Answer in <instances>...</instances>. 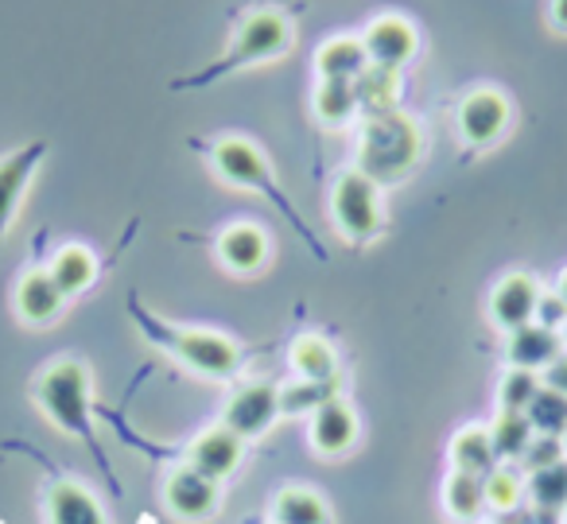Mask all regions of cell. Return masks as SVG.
Here are the masks:
<instances>
[{
	"label": "cell",
	"instance_id": "cell-1",
	"mask_svg": "<svg viewBox=\"0 0 567 524\" xmlns=\"http://www.w3.org/2000/svg\"><path fill=\"white\" fill-rule=\"evenodd\" d=\"M32 397L40 404V412L55 423L59 431H71V435L94 443V428H90V412H94V377L90 366L79 358H55L32 384Z\"/></svg>",
	"mask_w": 567,
	"mask_h": 524
},
{
	"label": "cell",
	"instance_id": "cell-2",
	"mask_svg": "<svg viewBox=\"0 0 567 524\" xmlns=\"http://www.w3.org/2000/svg\"><path fill=\"white\" fill-rule=\"evenodd\" d=\"M424 152V136L420 125L404 113H381L370 117L362 129V144H358V172L370 175L373 183H396L420 164Z\"/></svg>",
	"mask_w": 567,
	"mask_h": 524
},
{
	"label": "cell",
	"instance_id": "cell-3",
	"mask_svg": "<svg viewBox=\"0 0 567 524\" xmlns=\"http://www.w3.org/2000/svg\"><path fill=\"white\" fill-rule=\"evenodd\" d=\"M288 51H292V24L272 9L249 12V17L237 24L234 43H229L226 55H221L214 66H206V71L190 82L221 79V74H234V71H241V66H257V63H268V59H280V55H288Z\"/></svg>",
	"mask_w": 567,
	"mask_h": 524
},
{
	"label": "cell",
	"instance_id": "cell-4",
	"mask_svg": "<svg viewBox=\"0 0 567 524\" xmlns=\"http://www.w3.org/2000/svg\"><path fill=\"white\" fill-rule=\"evenodd\" d=\"M331 218L347 242H354V245L373 242V237L381 234V226H385L381 187L370 175L358 172V167L339 175V183H334V191H331Z\"/></svg>",
	"mask_w": 567,
	"mask_h": 524
},
{
	"label": "cell",
	"instance_id": "cell-5",
	"mask_svg": "<svg viewBox=\"0 0 567 524\" xmlns=\"http://www.w3.org/2000/svg\"><path fill=\"white\" fill-rule=\"evenodd\" d=\"M159 346L175 353L183 366H190L203 377H234L237 366H241V350L229 335H218V330H172L159 327L156 330Z\"/></svg>",
	"mask_w": 567,
	"mask_h": 524
},
{
	"label": "cell",
	"instance_id": "cell-6",
	"mask_svg": "<svg viewBox=\"0 0 567 524\" xmlns=\"http://www.w3.org/2000/svg\"><path fill=\"white\" fill-rule=\"evenodd\" d=\"M214 167H218V175L226 183H234V187H241V191H260V195H268L276 206L288 210V198L272 187V172H268L265 152L252 141H245V136H226V141H218L214 144Z\"/></svg>",
	"mask_w": 567,
	"mask_h": 524
},
{
	"label": "cell",
	"instance_id": "cell-7",
	"mask_svg": "<svg viewBox=\"0 0 567 524\" xmlns=\"http://www.w3.org/2000/svg\"><path fill=\"white\" fill-rule=\"evenodd\" d=\"M509 129V97L494 86H478L458 102V136L466 148H489Z\"/></svg>",
	"mask_w": 567,
	"mask_h": 524
},
{
	"label": "cell",
	"instance_id": "cell-8",
	"mask_svg": "<svg viewBox=\"0 0 567 524\" xmlns=\"http://www.w3.org/2000/svg\"><path fill=\"white\" fill-rule=\"evenodd\" d=\"M276 420H280V389L268 381L241 384V389L229 397L226 412H221V423H226L234 435H241L245 443L260 439Z\"/></svg>",
	"mask_w": 567,
	"mask_h": 524
},
{
	"label": "cell",
	"instance_id": "cell-9",
	"mask_svg": "<svg viewBox=\"0 0 567 524\" xmlns=\"http://www.w3.org/2000/svg\"><path fill=\"white\" fill-rule=\"evenodd\" d=\"M218 501H221V485L210 482V477H203L198 470L175 466L172 474H167L164 505H167V513H172L175 521H183V524L206 521V516H214Z\"/></svg>",
	"mask_w": 567,
	"mask_h": 524
},
{
	"label": "cell",
	"instance_id": "cell-10",
	"mask_svg": "<svg viewBox=\"0 0 567 524\" xmlns=\"http://www.w3.org/2000/svg\"><path fill=\"white\" fill-rule=\"evenodd\" d=\"M540 284H536V276L528 273H509L502 276V280L494 284V291H489V319H494V327L502 330H520L528 327V322L536 319V304H540Z\"/></svg>",
	"mask_w": 567,
	"mask_h": 524
},
{
	"label": "cell",
	"instance_id": "cell-11",
	"mask_svg": "<svg viewBox=\"0 0 567 524\" xmlns=\"http://www.w3.org/2000/svg\"><path fill=\"white\" fill-rule=\"evenodd\" d=\"M43 156H48V144L35 141V144H24V148H17L12 156L0 160V242H4V234H9L12 218H17L20 203H24V195H28V183H32V175L40 172Z\"/></svg>",
	"mask_w": 567,
	"mask_h": 524
},
{
	"label": "cell",
	"instance_id": "cell-12",
	"mask_svg": "<svg viewBox=\"0 0 567 524\" xmlns=\"http://www.w3.org/2000/svg\"><path fill=\"white\" fill-rule=\"evenodd\" d=\"M241 454H245V439L234 435L226 423H214V428H206L203 435L190 443L187 466L221 485L237 466H241Z\"/></svg>",
	"mask_w": 567,
	"mask_h": 524
},
{
	"label": "cell",
	"instance_id": "cell-13",
	"mask_svg": "<svg viewBox=\"0 0 567 524\" xmlns=\"http://www.w3.org/2000/svg\"><path fill=\"white\" fill-rule=\"evenodd\" d=\"M362 48L370 66H385V71H401L416 55V28L401 17H378L362 35Z\"/></svg>",
	"mask_w": 567,
	"mask_h": 524
},
{
	"label": "cell",
	"instance_id": "cell-14",
	"mask_svg": "<svg viewBox=\"0 0 567 524\" xmlns=\"http://www.w3.org/2000/svg\"><path fill=\"white\" fill-rule=\"evenodd\" d=\"M358 412L347 404L342 397L327 400L319 412H311V446H316L323 459H339V454H350L358 443Z\"/></svg>",
	"mask_w": 567,
	"mask_h": 524
},
{
	"label": "cell",
	"instance_id": "cell-15",
	"mask_svg": "<svg viewBox=\"0 0 567 524\" xmlns=\"http://www.w3.org/2000/svg\"><path fill=\"white\" fill-rule=\"evenodd\" d=\"M66 296L55 288L48 268H32V273L20 276L17 284V315L28 327H51V322L63 315Z\"/></svg>",
	"mask_w": 567,
	"mask_h": 524
},
{
	"label": "cell",
	"instance_id": "cell-16",
	"mask_svg": "<svg viewBox=\"0 0 567 524\" xmlns=\"http://www.w3.org/2000/svg\"><path fill=\"white\" fill-rule=\"evenodd\" d=\"M214 249H218L221 268H229L234 276H252L268 260V234L252 222H237V226L221 229Z\"/></svg>",
	"mask_w": 567,
	"mask_h": 524
},
{
	"label": "cell",
	"instance_id": "cell-17",
	"mask_svg": "<svg viewBox=\"0 0 567 524\" xmlns=\"http://www.w3.org/2000/svg\"><path fill=\"white\" fill-rule=\"evenodd\" d=\"M559 353H564V338H559V330H548V327H540V322H528V327L513 330L509 346H505L509 366L528 369V373L548 369L551 361H559Z\"/></svg>",
	"mask_w": 567,
	"mask_h": 524
},
{
	"label": "cell",
	"instance_id": "cell-18",
	"mask_svg": "<svg viewBox=\"0 0 567 524\" xmlns=\"http://www.w3.org/2000/svg\"><path fill=\"white\" fill-rule=\"evenodd\" d=\"M48 524H110L105 508L82 482H55L48 493Z\"/></svg>",
	"mask_w": 567,
	"mask_h": 524
},
{
	"label": "cell",
	"instance_id": "cell-19",
	"mask_svg": "<svg viewBox=\"0 0 567 524\" xmlns=\"http://www.w3.org/2000/svg\"><path fill=\"white\" fill-rule=\"evenodd\" d=\"M272 524H331V505L311 485H284L272 497Z\"/></svg>",
	"mask_w": 567,
	"mask_h": 524
},
{
	"label": "cell",
	"instance_id": "cell-20",
	"mask_svg": "<svg viewBox=\"0 0 567 524\" xmlns=\"http://www.w3.org/2000/svg\"><path fill=\"white\" fill-rule=\"evenodd\" d=\"M288 366L300 381H339V353L323 335H300L288 350Z\"/></svg>",
	"mask_w": 567,
	"mask_h": 524
},
{
	"label": "cell",
	"instance_id": "cell-21",
	"mask_svg": "<svg viewBox=\"0 0 567 524\" xmlns=\"http://www.w3.org/2000/svg\"><path fill=\"white\" fill-rule=\"evenodd\" d=\"M451 466H455L458 474L486 477L489 470L497 466L489 428H478V423H466V428H458L455 439H451Z\"/></svg>",
	"mask_w": 567,
	"mask_h": 524
},
{
	"label": "cell",
	"instance_id": "cell-22",
	"mask_svg": "<svg viewBox=\"0 0 567 524\" xmlns=\"http://www.w3.org/2000/svg\"><path fill=\"white\" fill-rule=\"evenodd\" d=\"M365 66H370V59H365L362 40H354V35L327 40L323 48H319V55H316V71H319V79H323V82H354Z\"/></svg>",
	"mask_w": 567,
	"mask_h": 524
},
{
	"label": "cell",
	"instance_id": "cell-23",
	"mask_svg": "<svg viewBox=\"0 0 567 524\" xmlns=\"http://www.w3.org/2000/svg\"><path fill=\"white\" fill-rule=\"evenodd\" d=\"M48 273H51V280H55V288L63 291L66 299H74L97 280V257L86 245H63V249L55 253V260H51Z\"/></svg>",
	"mask_w": 567,
	"mask_h": 524
},
{
	"label": "cell",
	"instance_id": "cell-24",
	"mask_svg": "<svg viewBox=\"0 0 567 524\" xmlns=\"http://www.w3.org/2000/svg\"><path fill=\"white\" fill-rule=\"evenodd\" d=\"M358 110H365L370 117L396 110V94H401V71H385V66H365L354 79Z\"/></svg>",
	"mask_w": 567,
	"mask_h": 524
},
{
	"label": "cell",
	"instance_id": "cell-25",
	"mask_svg": "<svg viewBox=\"0 0 567 524\" xmlns=\"http://www.w3.org/2000/svg\"><path fill=\"white\" fill-rule=\"evenodd\" d=\"M443 508H447V516H451V521H458V524L478 521L482 508H486V490H482V477L451 470L447 482H443Z\"/></svg>",
	"mask_w": 567,
	"mask_h": 524
},
{
	"label": "cell",
	"instance_id": "cell-26",
	"mask_svg": "<svg viewBox=\"0 0 567 524\" xmlns=\"http://www.w3.org/2000/svg\"><path fill=\"white\" fill-rule=\"evenodd\" d=\"M525 497L533 501L536 508H544V513H564L567 508V459L551 462V466H544V470H533V474H528Z\"/></svg>",
	"mask_w": 567,
	"mask_h": 524
},
{
	"label": "cell",
	"instance_id": "cell-27",
	"mask_svg": "<svg viewBox=\"0 0 567 524\" xmlns=\"http://www.w3.org/2000/svg\"><path fill=\"white\" fill-rule=\"evenodd\" d=\"M528 423H533L536 435H551V439H564L567 435V397L548 384H540L533 397V404L525 408Z\"/></svg>",
	"mask_w": 567,
	"mask_h": 524
},
{
	"label": "cell",
	"instance_id": "cell-28",
	"mask_svg": "<svg viewBox=\"0 0 567 524\" xmlns=\"http://www.w3.org/2000/svg\"><path fill=\"white\" fill-rule=\"evenodd\" d=\"M533 423L525 412H497V420L489 423V439H494L497 459H520L533 443Z\"/></svg>",
	"mask_w": 567,
	"mask_h": 524
},
{
	"label": "cell",
	"instance_id": "cell-29",
	"mask_svg": "<svg viewBox=\"0 0 567 524\" xmlns=\"http://www.w3.org/2000/svg\"><path fill=\"white\" fill-rule=\"evenodd\" d=\"M354 113H358L354 82H319V90H316V117L323 121V125L339 129V125H347Z\"/></svg>",
	"mask_w": 567,
	"mask_h": 524
},
{
	"label": "cell",
	"instance_id": "cell-30",
	"mask_svg": "<svg viewBox=\"0 0 567 524\" xmlns=\"http://www.w3.org/2000/svg\"><path fill=\"white\" fill-rule=\"evenodd\" d=\"M339 397V381H296L280 389V415H311Z\"/></svg>",
	"mask_w": 567,
	"mask_h": 524
},
{
	"label": "cell",
	"instance_id": "cell-31",
	"mask_svg": "<svg viewBox=\"0 0 567 524\" xmlns=\"http://www.w3.org/2000/svg\"><path fill=\"white\" fill-rule=\"evenodd\" d=\"M540 384V377L528 373V369H509L497 384V412H525Z\"/></svg>",
	"mask_w": 567,
	"mask_h": 524
},
{
	"label": "cell",
	"instance_id": "cell-32",
	"mask_svg": "<svg viewBox=\"0 0 567 524\" xmlns=\"http://www.w3.org/2000/svg\"><path fill=\"white\" fill-rule=\"evenodd\" d=\"M482 490H486V508H497V513H509V508L520 505L525 497V485L513 474L509 466H494L486 477H482Z\"/></svg>",
	"mask_w": 567,
	"mask_h": 524
},
{
	"label": "cell",
	"instance_id": "cell-33",
	"mask_svg": "<svg viewBox=\"0 0 567 524\" xmlns=\"http://www.w3.org/2000/svg\"><path fill=\"white\" fill-rule=\"evenodd\" d=\"M520 459H525L528 474H533V470L551 466V462L567 459V451H564V439H551V435H533V443H528V451L520 454Z\"/></svg>",
	"mask_w": 567,
	"mask_h": 524
},
{
	"label": "cell",
	"instance_id": "cell-34",
	"mask_svg": "<svg viewBox=\"0 0 567 524\" xmlns=\"http://www.w3.org/2000/svg\"><path fill=\"white\" fill-rule=\"evenodd\" d=\"M533 322H540V327H548V330H564L567 327V304L556 296V291H551V296H540Z\"/></svg>",
	"mask_w": 567,
	"mask_h": 524
},
{
	"label": "cell",
	"instance_id": "cell-35",
	"mask_svg": "<svg viewBox=\"0 0 567 524\" xmlns=\"http://www.w3.org/2000/svg\"><path fill=\"white\" fill-rule=\"evenodd\" d=\"M544 384L567 397V353H559V361H551V366L544 369Z\"/></svg>",
	"mask_w": 567,
	"mask_h": 524
},
{
	"label": "cell",
	"instance_id": "cell-36",
	"mask_svg": "<svg viewBox=\"0 0 567 524\" xmlns=\"http://www.w3.org/2000/svg\"><path fill=\"white\" fill-rule=\"evenodd\" d=\"M551 28L556 32H567V0H551Z\"/></svg>",
	"mask_w": 567,
	"mask_h": 524
},
{
	"label": "cell",
	"instance_id": "cell-37",
	"mask_svg": "<svg viewBox=\"0 0 567 524\" xmlns=\"http://www.w3.org/2000/svg\"><path fill=\"white\" fill-rule=\"evenodd\" d=\"M556 296L567 304V268H564V276H559V288H556Z\"/></svg>",
	"mask_w": 567,
	"mask_h": 524
},
{
	"label": "cell",
	"instance_id": "cell-38",
	"mask_svg": "<svg viewBox=\"0 0 567 524\" xmlns=\"http://www.w3.org/2000/svg\"><path fill=\"white\" fill-rule=\"evenodd\" d=\"M559 338H564V346H567V327H564V330H559Z\"/></svg>",
	"mask_w": 567,
	"mask_h": 524
},
{
	"label": "cell",
	"instance_id": "cell-39",
	"mask_svg": "<svg viewBox=\"0 0 567 524\" xmlns=\"http://www.w3.org/2000/svg\"><path fill=\"white\" fill-rule=\"evenodd\" d=\"M564 451H567V435H564Z\"/></svg>",
	"mask_w": 567,
	"mask_h": 524
},
{
	"label": "cell",
	"instance_id": "cell-40",
	"mask_svg": "<svg viewBox=\"0 0 567 524\" xmlns=\"http://www.w3.org/2000/svg\"><path fill=\"white\" fill-rule=\"evenodd\" d=\"M564 513H567V508H564Z\"/></svg>",
	"mask_w": 567,
	"mask_h": 524
}]
</instances>
